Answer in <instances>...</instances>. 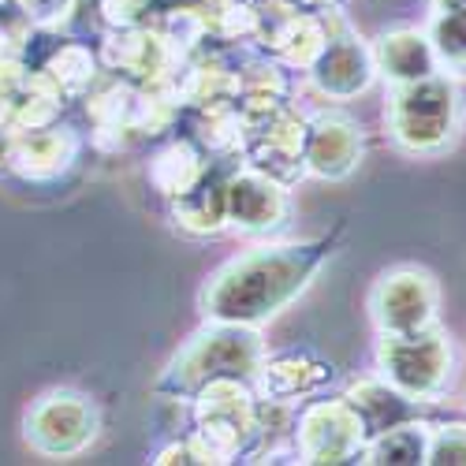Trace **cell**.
I'll use <instances>...</instances> for the list:
<instances>
[{
	"mask_svg": "<svg viewBox=\"0 0 466 466\" xmlns=\"http://www.w3.org/2000/svg\"><path fill=\"white\" fill-rule=\"evenodd\" d=\"M373 49V64H377V75H384L392 86L400 83H418V79H430V75L441 71L437 64V53L430 46V37L421 30H388L377 37Z\"/></svg>",
	"mask_w": 466,
	"mask_h": 466,
	"instance_id": "9a60e30c",
	"label": "cell"
},
{
	"mask_svg": "<svg viewBox=\"0 0 466 466\" xmlns=\"http://www.w3.org/2000/svg\"><path fill=\"white\" fill-rule=\"evenodd\" d=\"M97 67H101V60H97L86 46L67 42V46H60V49L49 53V60H46L42 71L56 83V90H60L64 97H83V94H90L94 83H97V75H101Z\"/></svg>",
	"mask_w": 466,
	"mask_h": 466,
	"instance_id": "ffe728a7",
	"label": "cell"
},
{
	"mask_svg": "<svg viewBox=\"0 0 466 466\" xmlns=\"http://www.w3.org/2000/svg\"><path fill=\"white\" fill-rule=\"evenodd\" d=\"M306 71H309L314 90L321 97H332V101H351V97L366 94L377 79L373 49L362 42V37H355L351 30L332 34Z\"/></svg>",
	"mask_w": 466,
	"mask_h": 466,
	"instance_id": "9c48e42d",
	"label": "cell"
},
{
	"mask_svg": "<svg viewBox=\"0 0 466 466\" xmlns=\"http://www.w3.org/2000/svg\"><path fill=\"white\" fill-rule=\"evenodd\" d=\"M425 37H430V46L437 53V64L444 71L466 75V8L433 12Z\"/></svg>",
	"mask_w": 466,
	"mask_h": 466,
	"instance_id": "44dd1931",
	"label": "cell"
},
{
	"mask_svg": "<svg viewBox=\"0 0 466 466\" xmlns=\"http://www.w3.org/2000/svg\"><path fill=\"white\" fill-rule=\"evenodd\" d=\"M444 8H466V0H433V12H444Z\"/></svg>",
	"mask_w": 466,
	"mask_h": 466,
	"instance_id": "83f0119b",
	"label": "cell"
},
{
	"mask_svg": "<svg viewBox=\"0 0 466 466\" xmlns=\"http://www.w3.org/2000/svg\"><path fill=\"white\" fill-rule=\"evenodd\" d=\"M228 176L217 179L213 172H206L187 194L172 198V220L190 231V236H217L220 228H228Z\"/></svg>",
	"mask_w": 466,
	"mask_h": 466,
	"instance_id": "e0dca14e",
	"label": "cell"
},
{
	"mask_svg": "<svg viewBox=\"0 0 466 466\" xmlns=\"http://www.w3.org/2000/svg\"><path fill=\"white\" fill-rule=\"evenodd\" d=\"M108 71L127 75V79H142V83H168L179 71V56L172 53V46L165 42V34L157 26H116L97 56Z\"/></svg>",
	"mask_w": 466,
	"mask_h": 466,
	"instance_id": "30bf717a",
	"label": "cell"
},
{
	"mask_svg": "<svg viewBox=\"0 0 466 466\" xmlns=\"http://www.w3.org/2000/svg\"><path fill=\"white\" fill-rule=\"evenodd\" d=\"M343 400L351 403V410L359 414L366 441L384 433V430H392V425H403V421L418 418V403L407 400L403 392H396L384 377L380 380H359Z\"/></svg>",
	"mask_w": 466,
	"mask_h": 466,
	"instance_id": "2e32d148",
	"label": "cell"
},
{
	"mask_svg": "<svg viewBox=\"0 0 466 466\" xmlns=\"http://www.w3.org/2000/svg\"><path fill=\"white\" fill-rule=\"evenodd\" d=\"M97 8L112 30L116 26H142L149 19L153 0H97Z\"/></svg>",
	"mask_w": 466,
	"mask_h": 466,
	"instance_id": "d4e9b609",
	"label": "cell"
},
{
	"mask_svg": "<svg viewBox=\"0 0 466 466\" xmlns=\"http://www.w3.org/2000/svg\"><path fill=\"white\" fill-rule=\"evenodd\" d=\"M194 403V444L202 448L206 462H231L250 451L258 437V392L243 377L209 380Z\"/></svg>",
	"mask_w": 466,
	"mask_h": 466,
	"instance_id": "277c9868",
	"label": "cell"
},
{
	"mask_svg": "<svg viewBox=\"0 0 466 466\" xmlns=\"http://www.w3.org/2000/svg\"><path fill=\"white\" fill-rule=\"evenodd\" d=\"M377 366L380 377L407 400H437L451 380V339L437 325L403 336H380Z\"/></svg>",
	"mask_w": 466,
	"mask_h": 466,
	"instance_id": "5b68a950",
	"label": "cell"
},
{
	"mask_svg": "<svg viewBox=\"0 0 466 466\" xmlns=\"http://www.w3.org/2000/svg\"><path fill=\"white\" fill-rule=\"evenodd\" d=\"M224 194H228V224L243 231V236H273L291 209L288 187L247 165L228 176Z\"/></svg>",
	"mask_w": 466,
	"mask_h": 466,
	"instance_id": "7c38bea8",
	"label": "cell"
},
{
	"mask_svg": "<svg viewBox=\"0 0 466 466\" xmlns=\"http://www.w3.org/2000/svg\"><path fill=\"white\" fill-rule=\"evenodd\" d=\"M97 407L71 388H56L46 392L26 414V444L49 459H67L79 455L83 448L94 444L97 437Z\"/></svg>",
	"mask_w": 466,
	"mask_h": 466,
	"instance_id": "8992f818",
	"label": "cell"
},
{
	"mask_svg": "<svg viewBox=\"0 0 466 466\" xmlns=\"http://www.w3.org/2000/svg\"><path fill=\"white\" fill-rule=\"evenodd\" d=\"M425 444H430V425L410 418L403 425H392L377 437L366 441L359 462H373V466H384V462H425Z\"/></svg>",
	"mask_w": 466,
	"mask_h": 466,
	"instance_id": "d6986e66",
	"label": "cell"
},
{
	"mask_svg": "<svg viewBox=\"0 0 466 466\" xmlns=\"http://www.w3.org/2000/svg\"><path fill=\"white\" fill-rule=\"evenodd\" d=\"M250 5H258V0H250Z\"/></svg>",
	"mask_w": 466,
	"mask_h": 466,
	"instance_id": "f1b7e54d",
	"label": "cell"
},
{
	"mask_svg": "<svg viewBox=\"0 0 466 466\" xmlns=\"http://www.w3.org/2000/svg\"><path fill=\"white\" fill-rule=\"evenodd\" d=\"M299 8H309V12H325V8H336V0H291Z\"/></svg>",
	"mask_w": 466,
	"mask_h": 466,
	"instance_id": "4316f807",
	"label": "cell"
},
{
	"mask_svg": "<svg viewBox=\"0 0 466 466\" xmlns=\"http://www.w3.org/2000/svg\"><path fill=\"white\" fill-rule=\"evenodd\" d=\"M75 157H79V138H75V131L49 124V127H34V131H15L8 168L19 179L49 183V179H60L75 165Z\"/></svg>",
	"mask_w": 466,
	"mask_h": 466,
	"instance_id": "4fadbf2b",
	"label": "cell"
},
{
	"mask_svg": "<svg viewBox=\"0 0 466 466\" xmlns=\"http://www.w3.org/2000/svg\"><path fill=\"white\" fill-rule=\"evenodd\" d=\"M12 138H15L12 127H0V172H5L8 161H12Z\"/></svg>",
	"mask_w": 466,
	"mask_h": 466,
	"instance_id": "484cf974",
	"label": "cell"
},
{
	"mask_svg": "<svg viewBox=\"0 0 466 466\" xmlns=\"http://www.w3.org/2000/svg\"><path fill=\"white\" fill-rule=\"evenodd\" d=\"M261 359H265V343L258 329L213 321L198 336H190V343L168 362V370L157 380V396L190 403L209 380H220V377L250 380Z\"/></svg>",
	"mask_w": 466,
	"mask_h": 466,
	"instance_id": "7a4b0ae2",
	"label": "cell"
},
{
	"mask_svg": "<svg viewBox=\"0 0 466 466\" xmlns=\"http://www.w3.org/2000/svg\"><path fill=\"white\" fill-rule=\"evenodd\" d=\"M366 448L362 421L347 400L306 403L295 421V455L299 462H359Z\"/></svg>",
	"mask_w": 466,
	"mask_h": 466,
	"instance_id": "ba28073f",
	"label": "cell"
},
{
	"mask_svg": "<svg viewBox=\"0 0 466 466\" xmlns=\"http://www.w3.org/2000/svg\"><path fill=\"white\" fill-rule=\"evenodd\" d=\"M194 142L206 146L209 153H231L239 149L243 138V120H239V108L236 101L228 105H213V108H198V124H194Z\"/></svg>",
	"mask_w": 466,
	"mask_h": 466,
	"instance_id": "7402d4cb",
	"label": "cell"
},
{
	"mask_svg": "<svg viewBox=\"0 0 466 466\" xmlns=\"http://www.w3.org/2000/svg\"><path fill=\"white\" fill-rule=\"evenodd\" d=\"M388 131L392 142L418 157L444 153L462 127V97L448 75H430L418 83H400L388 97Z\"/></svg>",
	"mask_w": 466,
	"mask_h": 466,
	"instance_id": "3957f363",
	"label": "cell"
},
{
	"mask_svg": "<svg viewBox=\"0 0 466 466\" xmlns=\"http://www.w3.org/2000/svg\"><path fill=\"white\" fill-rule=\"evenodd\" d=\"M329 258V243H277L254 247L220 265L202 291V314L228 325H265L288 302H295L306 284L318 277Z\"/></svg>",
	"mask_w": 466,
	"mask_h": 466,
	"instance_id": "6da1fadb",
	"label": "cell"
},
{
	"mask_svg": "<svg viewBox=\"0 0 466 466\" xmlns=\"http://www.w3.org/2000/svg\"><path fill=\"white\" fill-rule=\"evenodd\" d=\"M437 302H441L437 280L425 268L403 265L373 284L370 318L380 336H403L437 325Z\"/></svg>",
	"mask_w": 466,
	"mask_h": 466,
	"instance_id": "52a82bcc",
	"label": "cell"
},
{
	"mask_svg": "<svg viewBox=\"0 0 466 466\" xmlns=\"http://www.w3.org/2000/svg\"><path fill=\"white\" fill-rule=\"evenodd\" d=\"M206 172H209V168H206V157H202V149H198V142H194V138H190V142H187V138L168 142V146L157 153V157L149 161V183L157 187L168 202L179 198V194H187Z\"/></svg>",
	"mask_w": 466,
	"mask_h": 466,
	"instance_id": "ac0fdd59",
	"label": "cell"
},
{
	"mask_svg": "<svg viewBox=\"0 0 466 466\" xmlns=\"http://www.w3.org/2000/svg\"><path fill=\"white\" fill-rule=\"evenodd\" d=\"M362 161V127L343 112H318L306 120L302 165L318 179H347Z\"/></svg>",
	"mask_w": 466,
	"mask_h": 466,
	"instance_id": "8fae6325",
	"label": "cell"
},
{
	"mask_svg": "<svg viewBox=\"0 0 466 466\" xmlns=\"http://www.w3.org/2000/svg\"><path fill=\"white\" fill-rule=\"evenodd\" d=\"M250 380L258 388V396L291 403V400L321 392V388L332 380V366L314 359L309 351H284L273 359H261Z\"/></svg>",
	"mask_w": 466,
	"mask_h": 466,
	"instance_id": "5bb4252c",
	"label": "cell"
},
{
	"mask_svg": "<svg viewBox=\"0 0 466 466\" xmlns=\"http://www.w3.org/2000/svg\"><path fill=\"white\" fill-rule=\"evenodd\" d=\"M15 5L26 12L30 26L37 30H60L75 15V0H15Z\"/></svg>",
	"mask_w": 466,
	"mask_h": 466,
	"instance_id": "cb8c5ba5",
	"label": "cell"
},
{
	"mask_svg": "<svg viewBox=\"0 0 466 466\" xmlns=\"http://www.w3.org/2000/svg\"><path fill=\"white\" fill-rule=\"evenodd\" d=\"M425 462L433 466H466V425H437L430 430L425 444Z\"/></svg>",
	"mask_w": 466,
	"mask_h": 466,
	"instance_id": "603a6c76",
	"label": "cell"
}]
</instances>
